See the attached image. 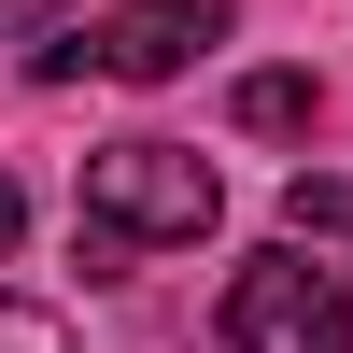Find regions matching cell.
<instances>
[{"mask_svg": "<svg viewBox=\"0 0 353 353\" xmlns=\"http://www.w3.org/2000/svg\"><path fill=\"white\" fill-rule=\"evenodd\" d=\"M226 184L198 141H99L85 156V254H184L212 241Z\"/></svg>", "mask_w": 353, "mask_h": 353, "instance_id": "6da1fadb", "label": "cell"}, {"mask_svg": "<svg viewBox=\"0 0 353 353\" xmlns=\"http://www.w3.org/2000/svg\"><path fill=\"white\" fill-rule=\"evenodd\" d=\"M226 353H353V311H339L325 241L283 226L269 254H241V283H226Z\"/></svg>", "mask_w": 353, "mask_h": 353, "instance_id": "7a4b0ae2", "label": "cell"}, {"mask_svg": "<svg viewBox=\"0 0 353 353\" xmlns=\"http://www.w3.org/2000/svg\"><path fill=\"white\" fill-rule=\"evenodd\" d=\"M226 14H241V0H113L99 28L43 43L28 71H43V85H71V71H113V85H170L198 43H226Z\"/></svg>", "mask_w": 353, "mask_h": 353, "instance_id": "3957f363", "label": "cell"}, {"mask_svg": "<svg viewBox=\"0 0 353 353\" xmlns=\"http://www.w3.org/2000/svg\"><path fill=\"white\" fill-rule=\"evenodd\" d=\"M226 113H241L254 141H297L311 113H325V85H311V71H241V99H226Z\"/></svg>", "mask_w": 353, "mask_h": 353, "instance_id": "277c9868", "label": "cell"}, {"mask_svg": "<svg viewBox=\"0 0 353 353\" xmlns=\"http://www.w3.org/2000/svg\"><path fill=\"white\" fill-rule=\"evenodd\" d=\"M283 226L325 241V254H353V184H339V170H297V184H283Z\"/></svg>", "mask_w": 353, "mask_h": 353, "instance_id": "5b68a950", "label": "cell"}, {"mask_svg": "<svg viewBox=\"0 0 353 353\" xmlns=\"http://www.w3.org/2000/svg\"><path fill=\"white\" fill-rule=\"evenodd\" d=\"M0 353H85V339H71V311H43V297H0Z\"/></svg>", "mask_w": 353, "mask_h": 353, "instance_id": "8992f818", "label": "cell"}, {"mask_svg": "<svg viewBox=\"0 0 353 353\" xmlns=\"http://www.w3.org/2000/svg\"><path fill=\"white\" fill-rule=\"evenodd\" d=\"M28 28H57V0H0V43H28Z\"/></svg>", "mask_w": 353, "mask_h": 353, "instance_id": "52a82bcc", "label": "cell"}, {"mask_svg": "<svg viewBox=\"0 0 353 353\" xmlns=\"http://www.w3.org/2000/svg\"><path fill=\"white\" fill-rule=\"evenodd\" d=\"M14 226H28V198H14V170H0V254H14Z\"/></svg>", "mask_w": 353, "mask_h": 353, "instance_id": "ba28073f", "label": "cell"}]
</instances>
